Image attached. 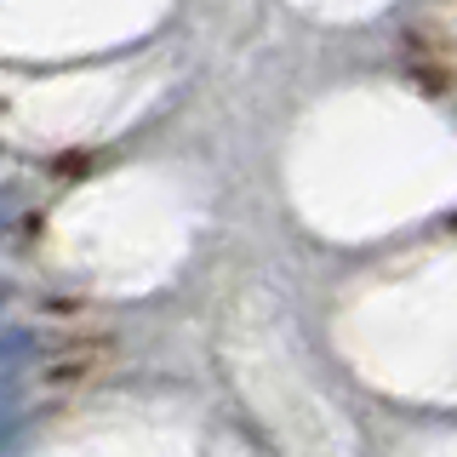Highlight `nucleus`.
<instances>
[{
	"mask_svg": "<svg viewBox=\"0 0 457 457\" xmlns=\"http://www.w3.org/2000/svg\"><path fill=\"white\" fill-rule=\"evenodd\" d=\"M29 349H35V337H29V332H18V326H0V371H12Z\"/></svg>",
	"mask_w": 457,
	"mask_h": 457,
	"instance_id": "1",
	"label": "nucleus"
},
{
	"mask_svg": "<svg viewBox=\"0 0 457 457\" xmlns=\"http://www.w3.org/2000/svg\"><path fill=\"white\" fill-rule=\"evenodd\" d=\"M18 435H23V418H18V411H0V457L12 452V440H18Z\"/></svg>",
	"mask_w": 457,
	"mask_h": 457,
	"instance_id": "2",
	"label": "nucleus"
},
{
	"mask_svg": "<svg viewBox=\"0 0 457 457\" xmlns=\"http://www.w3.org/2000/svg\"><path fill=\"white\" fill-rule=\"evenodd\" d=\"M18 218V189H0V228Z\"/></svg>",
	"mask_w": 457,
	"mask_h": 457,
	"instance_id": "3",
	"label": "nucleus"
},
{
	"mask_svg": "<svg viewBox=\"0 0 457 457\" xmlns=\"http://www.w3.org/2000/svg\"><path fill=\"white\" fill-rule=\"evenodd\" d=\"M12 395H18V378H12V371H0V411L12 406Z\"/></svg>",
	"mask_w": 457,
	"mask_h": 457,
	"instance_id": "4",
	"label": "nucleus"
},
{
	"mask_svg": "<svg viewBox=\"0 0 457 457\" xmlns=\"http://www.w3.org/2000/svg\"><path fill=\"white\" fill-rule=\"evenodd\" d=\"M0 303H6V286H0Z\"/></svg>",
	"mask_w": 457,
	"mask_h": 457,
	"instance_id": "5",
	"label": "nucleus"
}]
</instances>
